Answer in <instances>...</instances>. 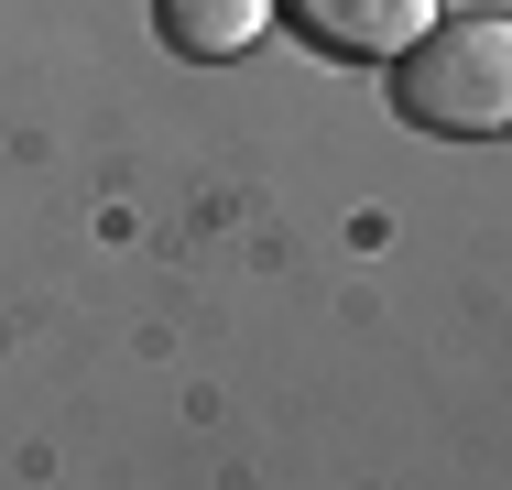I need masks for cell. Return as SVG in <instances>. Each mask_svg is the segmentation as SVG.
I'll return each instance as SVG.
<instances>
[{
  "label": "cell",
  "mask_w": 512,
  "mask_h": 490,
  "mask_svg": "<svg viewBox=\"0 0 512 490\" xmlns=\"http://www.w3.org/2000/svg\"><path fill=\"white\" fill-rule=\"evenodd\" d=\"M393 109L447 142L512 131V22H425L393 66Z\"/></svg>",
  "instance_id": "cell-1"
},
{
  "label": "cell",
  "mask_w": 512,
  "mask_h": 490,
  "mask_svg": "<svg viewBox=\"0 0 512 490\" xmlns=\"http://www.w3.org/2000/svg\"><path fill=\"white\" fill-rule=\"evenodd\" d=\"M153 22H164V44H175V55L229 66V55H251V44H262L273 0H153Z\"/></svg>",
  "instance_id": "cell-3"
},
{
  "label": "cell",
  "mask_w": 512,
  "mask_h": 490,
  "mask_svg": "<svg viewBox=\"0 0 512 490\" xmlns=\"http://www.w3.org/2000/svg\"><path fill=\"white\" fill-rule=\"evenodd\" d=\"M295 11V33L327 44V55H404L414 33L436 22L425 0H284Z\"/></svg>",
  "instance_id": "cell-2"
}]
</instances>
